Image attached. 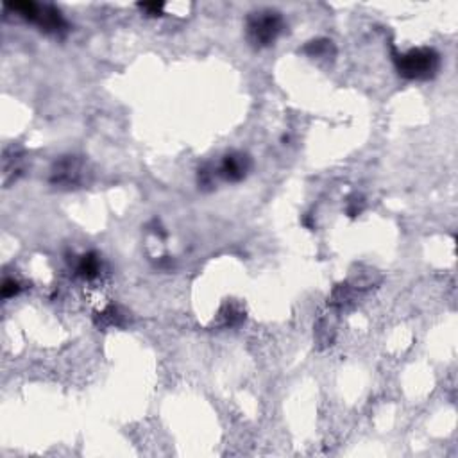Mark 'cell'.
Here are the masks:
<instances>
[{
  "mask_svg": "<svg viewBox=\"0 0 458 458\" xmlns=\"http://www.w3.org/2000/svg\"><path fill=\"white\" fill-rule=\"evenodd\" d=\"M396 70L401 78L412 81H428L437 76L440 68V56L430 47H417L394 56Z\"/></svg>",
  "mask_w": 458,
  "mask_h": 458,
  "instance_id": "6da1fadb",
  "label": "cell"
},
{
  "mask_svg": "<svg viewBox=\"0 0 458 458\" xmlns=\"http://www.w3.org/2000/svg\"><path fill=\"white\" fill-rule=\"evenodd\" d=\"M283 29H285V20L282 13L274 11V9H258L247 16L246 36L247 42L254 49H265V47L274 45Z\"/></svg>",
  "mask_w": 458,
  "mask_h": 458,
  "instance_id": "7a4b0ae2",
  "label": "cell"
},
{
  "mask_svg": "<svg viewBox=\"0 0 458 458\" xmlns=\"http://www.w3.org/2000/svg\"><path fill=\"white\" fill-rule=\"evenodd\" d=\"M6 9H11L18 16L25 18L28 22L36 23L47 35L61 36L68 31V23L63 18L61 11L50 4H35V2H11L6 4Z\"/></svg>",
  "mask_w": 458,
  "mask_h": 458,
  "instance_id": "3957f363",
  "label": "cell"
},
{
  "mask_svg": "<svg viewBox=\"0 0 458 458\" xmlns=\"http://www.w3.org/2000/svg\"><path fill=\"white\" fill-rule=\"evenodd\" d=\"M85 162L78 156H66V158L56 162L54 169L50 172V183L56 186H79L85 181Z\"/></svg>",
  "mask_w": 458,
  "mask_h": 458,
  "instance_id": "277c9868",
  "label": "cell"
},
{
  "mask_svg": "<svg viewBox=\"0 0 458 458\" xmlns=\"http://www.w3.org/2000/svg\"><path fill=\"white\" fill-rule=\"evenodd\" d=\"M251 169V159L249 156L242 155V152H231V155L224 156L222 163L219 165V169L215 170L217 176H220L224 181L236 183L242 181L243 177L247 176Z\"/></svg>",
  "mask_w": 458,
  "mask_h": 458,
  "instance_id": "5b68a950",
  "label": "cell"
},
{
  "mask_svg": "<svg viewBox=\"0 0 458 458\" xmlns=\"http://www.w3.org/2000/svg\"><path fill=\"white\" fill-rule=\"evenodd\" d=\"M76 270H78L79 276H83L85 279H93V277H97L100 272L99 256H97L95 253H88L85 254V256H81Z\"/></svg>",
  "mask_w": 458,
  "mask_h": 458,
  "instance_id": "8992f818",
  "label": "cell"
},
{
  "mask_svg": "<svg viewBox=\"0 0 458 458\" xmlns=\"http://www.w3.org/2000/svg\"><path fill=\"white\" fill-rule=\"evenodd\" d=\"M304 52L312 58H332L335 54V47L330 40H313L304 47Z\"/></svg>",
  "mask_w": 458,
  "mask_h": 458,
  "instance_id": "52a82bcc",
  "label": "cell"
},
{
  "mask_svg": "<svg viewBox=\"0 0 458 458\" xmlns=\"http://www.w3.org/2000/svg\"><path fill=\"white\" fill-rule=\"evenodd\" d=\"M97 324H99L100 327H109V326H120L122 324V315L119 313V310L115 308V306H108V308L104 310L102 313H99V317H97Z\"/></svg>",
  "mask_w": 458,
  "mask_h": 458,
  "instance_id": "ba28073f",
  "label": "cell"
},
{
  "mask_svg": "<svg viewBox=\"0 0 458 458\" xmlns=\"http://www.w3.org/2000/svg\"><path fill=\"white\" fill-rule=\"evenodd\" d=\"M20 290H22L20 289V283L15 282V279H11V277H6L4 283H2V297H4V299L15 297Z\"/></svg>",
  "mask_w": 458,
  "mask_h": 458,
  "instance_id": "9c48e42d",
  "label": "cell"
},
{
  "mask_svg": "<svg viewBox=\"0 0 458 458\" xmlns=\"http://www.w3.org/2000/svg\"><path fill=\"white\" fill-rule=\"evenodd\" d=\"M140 8L149 13L150 16H158L163 11V4H140Z\"/></svg>",
  "mask_w": 458,
  "mask_h": 458,
  "instance_id": "30bf717a",
  "label": "cell"
}]
</instances>
